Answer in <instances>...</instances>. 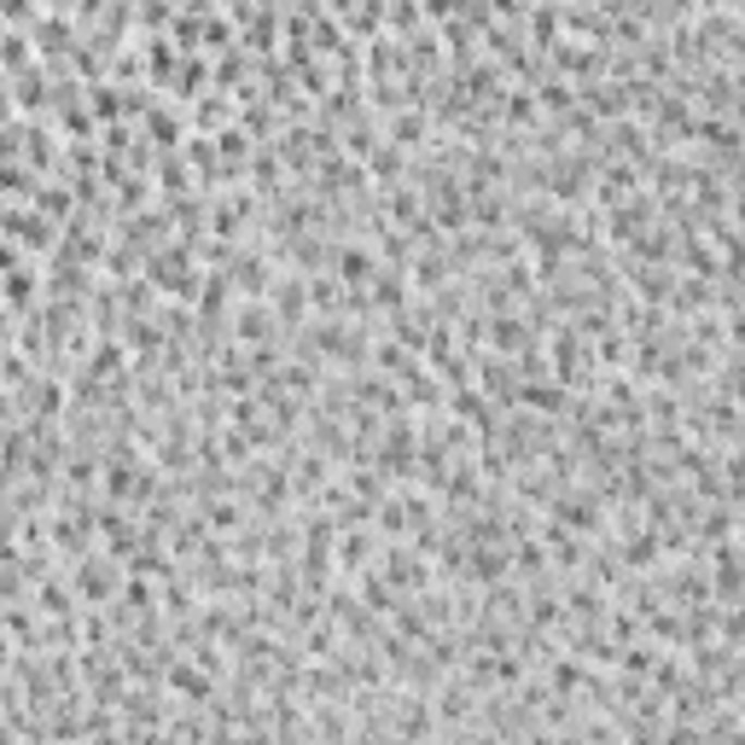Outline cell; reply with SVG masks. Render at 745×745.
I'll return each instance as SVG.
<instances>
[{
  "label": "cell",
  "mask_w": 745,
  "mask_h": 745,
  "mask_svg": "<svg viewBox=\"0 0 745 745\" xmlns=\"http://www.w3.org/2000/svg\"><path fill=\"white\" fill-rule=\"evenodd\" d=\"M71 588L82 606H111L117 588H123V565H117V553H82L76 571H71Z\"/></svg>",
  "instance_id": "cell-1"
},
{
  "label": "cell",
  "mask_w": 745,
  "mask_h": 745,
  "mask_svg": "<svg viewBox=\"0 0 745 745\" xmlns=\"http://www.w3.org/2000/svg\"><path fill=\"white\" fill-rule=\"evenodd\" d=\"M379 577L396 588V595H419V588L437 583V571L426 565V553L414 548V541H384L379 548Z\"/></svg>",
  "instance_id": "cell-2"
},
{
  "label": "cell",
  "mask_w": 745,
  "mask_h": 745,
  "mask_svg": "<svg viewBox=\"0 0 745 745\" xmlns=\"http://www.w3.org/2000/svg\"><path fill=\"white\" fill-rule=\"evenodd\" d=\"M228 327H233V344L240 350H257V344H280V315L268 309V297H233L228 309Z\"/></svg>",
  "instance_id": "cell-3"
},
{
  "label": "cell",
  "mask_w": 745,
  "mask_h": 745,
  "mask_svg": "<svg viewBox=\"0 0 745 745\" xmlns=\"http://www.w3.org/2000/svg\"><path fill=\"white\" fill-rule=\"evenodd\" d=\"M163 693H169V699H181L186 710H205V705H216L222 682H216L210 670H198L193 658H169V664H163Z\"/></svg>",
  "instance_id": "cell-4"
},
{
  "label": "cell",
  "mask_w": 745,
  "mask_h": 745,
  "mask_svg": "<svg viewBox=\"0 0 745 745\" xmlns=\"http://www.w3.org/2000/svg\"><path fill=\"white\" fill-rule=\"evenodd\" d=\"M0 233L19 240V251H53L59 245V222H47L36 205L29 210H0Z\"/></svg>",
  "instance_id": "cell-5"
},
{
  "label": "cell",
  "mask_w": 745,
  "mask_h": 745,
  "mask_svg": "<svg viewBox=\"0 0 745 745\" xmlns=\"http://www.w3.org/2000/svg\"><path fill=\"white\" fill-rule=\"evenodd\" d=\"M327 268L350 285V292H362V285L379 274V257H373V245H362V240H338L332 257H327Z\"/></svg>",
  "instance_id": "cell-6"
},
{
  "label": "cell",
  "mask_w": 745,
  "mask_h": 745,
  "mask_svg": "<svg viewBox=\"0 0 745 745\" xmlns=\"http://www.w3.org/2000/svg\"><path fill=\"white\" fill-rule=\"evenodd\" d=\"M268 309L280 315L285 332H297L303 320H309V285H303V274H274V285H268Z\"/></svg>",
  "instance_id": "cell-7"
},
{
  "label": "cell",
  "mask_w": 745,
  "mask_h": 745,
  "mask_svg": "<svg viewBox=\"0 0 745 745\" xmlns=\"http://www.w3.org/2000/svg\"><path fill=\"white\" fill-rule=\"evenodd\" d=\"M0 303H7L12 315H29L41 303V274H36V262H19V268H7L0 274Z\"/></svg>",
  "instance_id": "cell-8"
},
{
  "label": "cell",
  "mask_w": 745,
  "mask_h": 745,
  "mask_svg": "<svg viewBox=\"0 0 745 745\" xmlns=\"http://www.w3.org/2000/svg\"><path fill=\"white\" fill-rule=\"evenodd\" d=\"M524 36H530V47L536 53H548V47L565 36V29H559V0H530V7H524Z\"/></svg>",
  "instance_id": "cell-9"
},
{
  "label": "cell",
  "mask_w": 745,
  "mask_h": 745,
  "mask_svg": "<svg viewBox=\"0 0 745 745\" xmlns=\"http://www.w3.org/2000/svg\"><path fill=\"white\" fill-rule=\"evenodd\" d=\"M186 123H193V134H216L222 123H233V94L205 88V94L193 99V111H186Z\"/></svg>",
  "instance_id": "cell-10"
},
{
  "label": "cell",
  "mask_w": 745,
  "mask_h": 745,
  "mask_svg": "<svg viewBox=\"0 0 745 745\" xmlns=\"http://www.w3.org/2000/svg\"><path fill=\"white\" fill-rule=\"evenodd\" d=\"M76 588L71 577H36V612L41 618H76Z\"/></svg>",
  "instance_id": "cell-11"
},
{
  "label": "cell",
  "mask_w": 745,
  "mask_h": 745,
  "mask_svg": "<svg viewBox=\"0 0 745 745\" xmlns=\"http://www.w3.org/2000/svg\"><path fill=\"white\" fill-rule=\"evenodd\" d=\"M123 94H129V88H117V82H106V76H99V82H94V88L82 94V99H88L94 123H123V117H134Z\"/></svg>",
  "instance_id": "cell-12"
},
{
  "label": "cell",
  "mask_w": 745,
  "mask_h": 745,
  "mask_svg": "<svg viewBox=\"0 0 745 745\" xmlns=\"http://www.w3.org/2000/svg\"><path fill=\"white\" fill-rule=\"evenodd\" d=\"M530 94H536L541 117H565L571 106H577V82H565V76H536Z\"/></svg>",
  "instance_id": "cell-13"
},
{
  "label": "cell",
  "mask_w": 745,
  "mask_h": 745,
  "mask_svg": "<svg viewBox=\"0 0 745 745\" xmlns=\"http://www.w3.org/2000/svg\"><path fill=\"white\" fill-rule=\"evenodd\" d=\"M355 600H362V606H367V612H373V618H391V606H396L402 595H396V588H391V583H384V577H379V571H373V565H367V571H362V577H355Z\"/></svg>",
  "instance_id": "cell-14"
},
{
  "label": "cell",
  "mask_w": 745,
  "mask_h": 745,
  "mask_svg": "<svg viewBox=\"0 0 745 745\" xmlns=\"http://www.w3.org/2000/svg\"><path fill=\"white\" fill-rule=\"evenodd\" d=\"M141 117H146V134H151V141H158L163 151H181V141H186V123H181L175 111H169V106H146Z\"/></svg>",
  "instance_id": "cell-15"
},
{
  "label": "cell",
  "mask_w": 745,
  "mask_h": 745,
  "mask_svg": "<svg viewBox=\"0 0 745 745\" xmlns=\"http://www.w3.org/2000/svg\"><path fill=\"white\" fill-rule=\"evenodd\" d=\"M29 205H36L41 216H47V222H71V216H76V193H71V186H64V181H53V186H36V198H29Z\"/></svg>",
  "instance_id": "cell-16"
},
{
  "label": "cell",
  "mask_w": 745,
  "mask_h": 745,
  "mask_svg": "<svg viewBox=\"0 0 745 745\" xmlns=\"http://www.w3.org/2000/svg\"><path fill=\"white\" fill-rule=\"evenodd\" d=\"M29 36L24 29H7V36H0V76H19V71H29Z\"/></svg>",
  "instance_id": "cell-17"
},
{
  "label": "cell",
  "mask_w": 745,
  "mask_h": 745,
  "mask_svg": "<svg viewBox=\"0 0 745 745\" xmlns=\"http://www.w3.org/2000/svg\"><path fill=\"white\" fill-rule=\"evenodd\" d=\"M158 186H163L169 205H175V198H186V186H193V175H186V163L175 158V151H163V158H158Z\"/></svg>",
  "instance_id": "cell-18"
},
{
  "label": "cell",
  "mask_w": 745,
  "mask_h": 745,
  "mask_svg": "<svg viewBox=\"0 0 745 745\" xmlns=\"http://www.w3.org/2000/svg\"><path fill=\"white\" fill-rule=\"evenodd\" d=\"M205 524H210V536H240V501H205Z\"/></svg>",
  "instance_id": "cell-19"
},
{
  "label": "cell",
  "mask_w": 745,
  "mask_h": 745,
  "mask_svg": "<svg viewBox=\"0 0 745 745\" xmlns=\"http://www.w3.org/2000/svg\"><path fill=\"white\" fill-rule=\"evenodd\" d=\"M0 24H12V29L36 24V7H29V0H0Z\"/></svg>",
  "instance_id": "cell-20"
},
{
  "label": "cell",
  "mask_w": 745,
  "mask_h": 745,
  "mask_svg": "<svg viewBox=\"0 0 745 745\" xmlns=\"http://www.w3.org/2000/svg\"><path fill=\"white\" fill-rule=\"evenodd\" d=\"M19 262H24L19 240H7V233H0V274H7V268H19Z\"/></svg>",
  "instance_id": "cell-21"
},
{
  "label": "cell",
  "mask_w": 745,
  "mask_h": 745,
  "mask_svg": "<svg viewBox=\"0 0 745 745\" xmlns=\"http://www.w3.org/2000/svg\"><path fill=\"white\" fill-rule=\"evenodd\" d=\"M47 7H64V0H47Z\"/></svg>",
  "instance_id": "cell-22"
}]
</instances>
